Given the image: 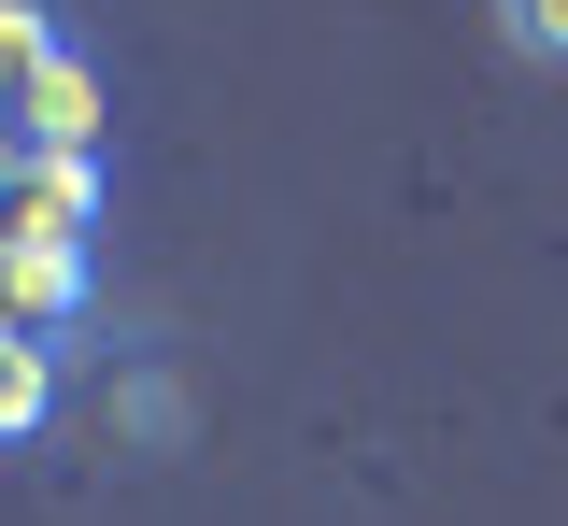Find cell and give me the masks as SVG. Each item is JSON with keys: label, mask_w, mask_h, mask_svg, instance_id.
I'll list each match as a JSON object with an SVG mask.
<instances>
[{"label": "cell", "mask_w": 568, "mask_h": 526, "mask_svg": "<svg viewBox=\"0 0 568 526\" xmlns=\"http://www.w3.org/2000/svg\"><path fill=\"white\" fill-rule=\"evenodd\" d=\"M85 214H100V171L85 156H29L14 171V227L29 242H85Z\"/></svg>", "instance_id": "cell-1"}, {"label": "cell", "mask_w": 568, "mask_h": 526, "mask_svg": "<svg viewBox=\"0 0 568 526\" xmlns=\"http://www.w3.org/2000/svg\"><path fill=\"white\" fill-rule=\"evenodd\" d=\"M29 143H43V156L100 143V72H85V58H43V72H29Z\"/></svg>", "instance_id": "cell-2"}, {"label": "cell", "mask_w": 568, "mask_h": 526, "mask_svg": "<svg viewBox=\"0 0 568 526\" xmlns=\"http://www.w3.org/2000/svg\"><path fill=\"white\" fill-rule=\"evenodd\" d=\"M0 300H14V313H71V300H85V242H29V227H0Z\"/></svg>", "instance_id": "cell-3"}, {"label": "cell", "mask_w": 568, "mask_h": 526, "mask_svg": "<svg viewBox=\"0 0 568 526\" xmlns=\"http://www.w3.org/2000/svg\"><path fill=\"white\" fill-rule=\"evenodd\" d=\"M43 413H58V356H43V342L0 313V442H29Z\"/></svg>", "instance_id": "cell-4"}, {"label": "cell", "mask_w": 568, "mask_h": 526, "mask_svg": "<svg viewBox=\"0 0 568 526\" xmlns=\"http://www.w3.org/2000/svg\"><path fill=\"white\" fill-rule=\"evenodd\" d=\"M497 43L526 72H568V0H497Z\"/></svg>", "instance_id": "cell-5"}, {"label": "cell", "mask_w": 568, "mask_h": 526, "mask_svg": "<svg viewBox=\"0 0 568 526\" xmlns=\"http://www.w3.org/2000/svg\"><path fill=\"white\" fill-rule=\"evenodd\" d=\"M43 58H58V43H43V14H29V0H0V72L29 85V72H43Z\"/></svg>", "instance_id": "cell-6"}]
</instances>
